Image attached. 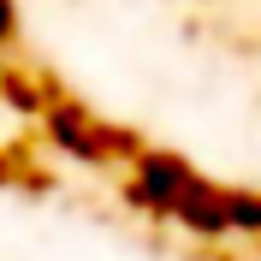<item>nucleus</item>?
I'll return each instance as SVG.
<instances>
[{
  "label": "nucleus",
  "mask_w": 261,
  "mask_h": 261,
  "mask_svg": "<svg viewBox=\"0 0 261 261\" xmlns=\"http://www.w3.org/2000/svg\"><path fill=\"white\" fill-rule=\"evenodd\" d=\"M6 42H12V0H0V54H6Z\"/></svg>",
  "instance_id": "nucleus-4"
},
{
  "label": "nucleus",
  "mask_w": 261,
  "mask_h": 261,
  "mask_svg": "<svg viewBox=\"0 0 261 261\" xmlns=\"http://www.w3.org/2000/svg\"><path fill=\"white\" fill-rule=\"evenodd\" d=\"M190 184H196V172L172 154H137V166H130V202H143L148 214H166V220L190 196Z\"/></svg>",
  "instance_id": "nucleus-1"
},
{
  "label": "nucleus",
  "mask_w": 261,
  "mask_h": 261,
  "mask_svg": "<svg viewBox=\"0 0 261 261\" xmlns=\"http://www.w3.org/2000/svg\"><path fill=\"white\" fill-rule=\"evenodd\" d=\"M226 226H231V231H244V238H255V231H261V196H249V190H226Z\"/></svg>",
  "instance_id": "nucleus-3"
},
{
  "label": "nucleus",
  "mask_w": 261,
  "mask_h": 261,
  "mask_svg": "<svg viewBox=\"0 0 261 261\" xmlns=\"http://www.w3.org/2000/svg\"><path fill=\"white\" fill-rule=\"evenodd\" d=\"M172 220H178L184 231H196V238H231V226H226V190H214L208 178L190 184V196L172 208Z\"/></svg>",
  "instance_id": "nucleus-2"
}]
</instances>
